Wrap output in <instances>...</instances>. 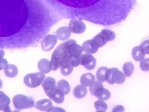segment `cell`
Returning <instances> with one entry per match:
<instances>
[{
	"mask_svg": "<svg viewBox=\"0 0 149 112\" xmlns=\"http://www.w3.org/2000/svg\"><path fill=\"white\" fill-rule=\"evenodd\" d=\"M95 81V76L91 73H86L83 74L80 79L81 85L86 86H90L93 82Z\"/></svg>",
	"mask_w": 149,
	"mask_h": 112,
	"instance_id": "obj_17",
	"label": "cell"
},
{
	"mask_svg": "<svg viewBox=\"0 0 149 112\" xmlns=\"http://www.w3.org/2000/svg\"><path fill=\"white\" fill-rule=\"evenodd\" d=\"M125 111V108L123 106L117 105L113 107L112 110V112H123Z\"/></svg>",
	"mask_w": 149,
	"mask_h": 112,
	"instance_id": "obj_32",
	"label": "cell"
},
{
	"mask_svg": "<svg viewBox=\"0 0 149 112\" xmlns=\"http://www.w3.org/2000/svg\"><path fill=\"white\" fill-rule=\"evenodd\" d=\"M123 70L126 76H130L134 70V65L131 62H125L123 65Z\"/></svg>",
	"mask_w": 149,
	"mask_h": 112,
	"instance_id": "obj_25",
	"label": "cell"
},
{
	"mask_svg": "<svg viewBox=\"0 0 149 112\" xmlns=\"http://www.w3.org/2000/svg\"><path fill=\"white\" fill-rule=\"evenodd\" d=\"M73 67L72 58L69 55L66 54L61 61L60 68L61 74L63 75H69L72 73Z\"/></svg>",
	"mask_w": 149,
	"mask_h": 112,
	"instance_id": "obj_7",
	"label": "cell"
},
{
	"mask_svg": "<svg viewBox=\"0 0 149 112\" xmlns=\"http://www.w3.org/2000/svg\"><path fill=\"white\" fill-rule=\"evenodd\" d=\"M2 80H1V79H0V89L1 88V87H2Z\"/></svg>",
	"mask_w": 149,
	"mask_h": 112,
	"instance_id": "obj_36",
	"label": "cell"
},
{
	"mask_svg": "<svg viewBox=\"0 0 149 112\" xmlns=\"http://www.w3.org/2000/svg\"><path fill=\"white\" fill-rule=\"evenodd\" d=\"M12 102L14 107L17 110L29 108L35 106L33 98L21 94L15 95L12 99Z\"/></svg>",
	"mask_w": 149,
	"mask_h": 112,
	"instance_id": "obj_3",
	"label": "cell"
},
{
	"mask_svg": "<svg viewBox=\"0 0 149 112\" xmlns=\"http://www.w3.org/2000/svg\"><path fill=\"white\" fill-rule=\"evenodd\" d=\"M63 48L65 53L73 60L74 67L77 66L79 63V57L83 52L82 47L77 44L74 40L70 39L63 42Z\"/></svg>",
	"mask_w": 149,
	"mask_h": 112,
	"instance_id": "obj_2",
	"label": "cell"
},
{
	"mask_svg": "<svg viewBox=\"0 0 149 112\" xmlns=\"http://www.w3.org/2000/svg\"><path fill=\"white\" fill-rule=\"evenodd\" d=\"M4 55H5V52H4V51L2 50H0V59L2 58H3V56H4Z\"/></svg>",
	"mask_w": 149,
	"mask_h": 112,
	"instance_id": "obj_35",
	"label": "cell"
},
{
	"mask_svg": "<svg viewBox=\"0 0 149 112\" xmlns=\"http://www.w3.org/2000/svg\"><path fill=\"white\" fill-rule=\"evenodd\" d=\"M56 87L64 95L68 94L70 92V88L69 83L65 79L59 80L56 84Z\"/></svg>",
	"mask_w": 149,
	"mask_h": 112,
	"instance_id": "obj_22",
	"label": "cell"
},
{
	"mask_svg": "<svg viewBox=\"0 0 149 112\" xmlns=\"http://www.w3.org/2000/svg\"><path fill=\"white\" fill-rule=\"evenodd\" d=\"M140 67L143 71H149V58H144L140 63Z\"/></svg>",
	"mask_w": 149,
	"mask_h": 112,
	"instance_id": "obj_30",
	"label": "cell"
},
{
	"mask_svg": "<svg viewBox=\"0 0 149 112\" xmlns=\"http://www.w3.org/2000/svg\"><path fill=\"white\" fill-rule=\"evenodd\" d=\"M73 95L77 99H81L84 97L87 94V89L85 86L83 85H77L73 89Z\"/></svg>",
	"mask_w": 149,
	"mask_h": 112,
	"instance_id": "obj_19",
	"label": "cell"
},
{
	"mask_svg": "<svg viewBox=\"0 0 149 112\" xmlns=\"http://www.w3.org/2000/svg\"><path fill=\"white\" fill-rule=\"evenodd\" d=\"M73 7L86 20L103 26H112L125 20L132 10L134 0H57Z\"/></svg>",
	"mask_w": 149,
	"mask_h": 112,
	"instance_id": "obj_1",
	"label": "cell"
},
{
	"mask_svg": "<svg viewBox=\"0 0 149 112\" xmlns=\"http://www.w3.org/2000/svg\"><path fill=\"white\" fill-rule=\"evenodd\" d=\"M45 79V74L40 71L27 74L24 77V83L29 88H34L41 84Z\"/></svg>",
	"mask_w": 149,
	"mask_h": 112,
	"instance_id": "obj_5",
	"label": "cell"
},
{
	"mask_svg": "<svg viewBox=\"0 0 149 112\" xmlns=\"http://www.w3.org/2000/svg\"><path fill=\"white\" fill-rule=\"evenodd\" d=\"M81 47L83 50L88 54H94L98 51L99 48L95 45L92 39L85 41Z\"/></svg>",
	"mask_w": 149,
	"mask_h": 112,
	"instance_id": "obj_12",
	"label": "cell"
},
{
	"mask_svg": "<svg viewBox=\"0 0 149 112\" xmlns=\"http://www.w3.org/2000/svg\"><path fill=\"white\" fill-rule=\"evenodd\" d=\"M69 29L70 31L74 33L80 34L86 30V25L83 22L77 19H72L69 23Z\"/></svg>",
	"mask_w": 149,
	"mask_h": 112,
	"instance_id": "obj_9",
	"label": "cell"
},
{
	"mask_svg": "<svg viewBox=\"0 0 149 112\" xmlns=\"http://www.w3.org/2000/svg\"><path fill=\"white\" fill-rule=\"evenodd\" d=\"M38 68L40 71L44 74L48 73L51 70L50 61L45 58H42L38 62Z\"/></svg>",
	"mask_w": 149,
	"mask_h": 112,
	"instance_id": "obj_18",
	"label": "cell"
},
{
	"mask_svg": "<svg viewBox=\"0 0 149 112\" xmlns=\"http://www.w3.org/2000/svg\"><path fill=\"white\" fill-rule=\"evenodd\" d=\"M46 94L56 103H61L64 100V94L55 86L52 89L45 92Z\"/></svg>",
	"mask_w": 149,
	"mask_h": 112,
	"instance_id": "obj_11",
	"label": "cell"
},
{
	"mask_svg": "<svg viewBox=\"0 0 149 112\" xmlns=\"http://www.w3.org/2000/svg\"><path fill=\"white\" fill-rule=\"evenodd\" d=\"M79 63L88 70L94 69L96 65V60L91 54H81L79 57Z\"/></svg>",
	"mask_w": 149,
	"mask_h": 112,
	"instance_id": "obj_8",
	"label": "cell"
},
{
	"mask_svg": "<svg viewBox=\"0 0 149 112\" xmlns=\"http://www.w3.org/2000/svg\"><path fill=\"white\" fill-rule=\"evenodd\" d=\"M126 79V75L120 71L118 68H111L108 69L106 75V81L110 85L116 83L117 84L123 83Z\"/></svg>",
	"mask_w": 149,
	"mask_h": 112,
	"instance_id": "obj_4",
	"label": "cell"
},
{
	"mask_svg": "<svg viewBox=\"0 0 149 112\" xmlns=\"http://www.w3.org/2000/svg\"><path fill=\"white\" fill-rule=\"evenodd\" d=\"M57 38V36L55 34H48L46 36L41 43L42 49L45 51L52 50L56 43Z\"/></svg>",
	"mask_w": 149,
	"mask_h": 112,
	"instance_id": "obj_10",
	"label": "cell"
},
{
	"mask_svg": "<svg viewBox=\"0 0 149 112\" xmlns=\"http://www.w3.org/2000/svg\"><path fill=\"white\" fill-rule=\"evenodd\" d=\"M10 103V99L6 95L4 92L0 91V110L5 112L10 111V107H9Z\"/></svg>",
	"mask_w": 149,
	"mask_h": 112,
	"instance_id": "obj_13",
	"label": "cell"
},
{
	"mask_svg": "<svg viewBox=\"0 0 149 112\" xmlns=\"http://www.w3.org/2000/svg\"><path fill=\"white\" fill-rule=\"evenodd\" d=\"M108 68L106 66L100 67L96 72V78L98 80L104 82L106 81V75Z\"/></svg>",
	"mask_w": 149,
	"mask_h": 112,
	"instance_id": "obj_24",
	"label": "cell"
},
{
	"mask_svg": "<svg viewBox=\"0 0 149 112\" xmlns=\"http://www.w3.org/2000/svg\"><path fill=\"white\" fill-rule=\"evenodd\" d=\"M132 55L133 59L136 61H141L145 57L144 50L140 46H136L132 49Z\"/></svg>",
	"mask_w": 149,
	"mask_h": 112,
	"instance_id": "obj_16",
	"label": "cell"
},
{
	"mask_svg": "<svg viewBox=\"0 0 149 112\" xmlns=\"http://www.w3.org/2000/svg\"><path fill=\"white\" fill-rule=\"evenodd\" d=\"M94 96H96L98 99L104 101L110 98L111 93L108 89L102 88L95 92Z\"/></svg>",
	"mask_w": 149,
	"mask_h": 112,
	"instance_id": "obj_21",
	"label": "cell"
},
{
	"mask_svg": "<svg viewBox=\"0 0 149 112\" xmlns=\"http://www.w3.org/2000/svg\"><path fill=\"white\" fill-rule=\"evenodd\" d=\"M65 111V110L61 108H58L57 107H52L48 111V112L49 111Z\"/></svg>",
	"mask_w": 149,
	"mask_h": 112,
	"instance_id": "obj_34",
	"label": "cell"
},
{
	"mask_svg": "<svg viewBox=\"0 0 149 112\" xmlns=\"http://www.w3.org/2000/svg\"><path fill=\"white\" fill-rule=\"evenodd\" d=\"M71 32L70 31L69 27L63 26L58 28L56 31V35L57 38L60 40H66L69 38L70 36Z\"/></svg>",
	"mask_w": 149,
	"mask_h": 112,
	"instance_id": "obj_14",
	"label": "cell"
},
{
	"mask_svg": "<svg viewBox=\"0 0 149 112\" xmlns=\"http://www.w3.org/2000/svg\"><path fill=\"white\" fill-rule=\"evenodd\" d=\"M92 40L98 48L102 47L107 43L104 37L102 36L101 32L97 34L94 37H93Z\"/></svg>",
	"mask_w": 149,
	"mask_h": 112,
	"instance_id": "obj_27",
	"label": "cell"
},
{
	"mask_svg": "<svg viewBox=\"0 0 149 112\" xmlns=\"http://www.w3.org/2000/svg\"><path fill=\"white\" fill-rule=\"evenodd\" d=\"M66 54L63 48V43H61L55 49L52 54L50 61L51 70L56 71L60 67L61 61Z\"/></svg>",
	"mask_w": 149,
	"mask_h": 112,
	"instance_id": "obj_6",
	"label": "cell"
},
{
	"mask_svg": "<svg viewBox=\"0 0 149 112\" xmlns=\"http://www.w3.org/2000/svg\"><path fill=\"white\" fill-rule=\"evenodd\" d=\"M42 86L44 92H46L56 86L55 80L52 77H47L42 82Z\"/></svg>",
	"mask_w": 149,
	"mask_h": 112,
	"instance_id": "obj_23",
	"label": "cell"
},
{
	"mask_svg": "<svg viewBox=\"0 0 149 112\" xmlns=\"http://www.w3.org/2000/svg\"><path fill=\"white\" fill-rule=\"evenodd\" d=\"M17 68L14 64H7L4 68V73L8 77H15L17 75Z\"/></svg>",
	"mask_w": 149,
	"mask_h": 112,
	"instance_id": "obj_20",
	"label": "cell"
},
{
	"mask_svg": "<svg viewBox=\"0 0 149 112\" xmlns=\"http://www.w3.org/2000/svg\"><path fill=\"white\" fill-rule=\"evenodd\" d=\"M8 64V61L6 59L2 58L0 59V70L3 69Z\"/></svg>",
	"mask_w": 149,
	"mask_h": 112,
	"instance_id": "obj_33",
	"label": "cell"
},
{
	"mask_svg": "<svg viewBox=\"0 0 149 112\" xmlns=\"http://www.w3.org/2000/svg\"><path fill=\"white\" fill-rule=\"evenodd\" d=\"M140 46L143 49L145 54H149V39L143 41L141 43Z\"/></svg>",
	"mask_w": 149,
	"mask_h": 112,
	"instance_id": "obj_31",
	"label": "cell"
},
{
	"mask_svg": "<svg viewBox=\"0 0 149 112\" xmlns=\"http://www.w3.org/2000/svg\"><path fill=\"white\" fill-rule=\"evenodd\" d=\"M102 88H104L102 83H101V82L97 80V81H94V82L92 83V84L90 86L89 89L91 94L94 96L95 92Z\"/></svg>",
	"mask_w": 149,
	"mask_h": 112,
	"instance_id": "obj_29",
	"label": "cell"
},
{
	"mask_svg": "<svg viewBox=\"0 0 149 112\" xmlns=\"http://www.w3.org/2000/svg\"><path fill=\"white\" fill-rule=\"evenodd\" d=\"M52 106V102L49 99H44L37 102L35 104V107L41 111H48Z\"/></svg>",
	"mask_w": 149,
	"mask_h": 112,
	"instance_id": "obj_15",
	"label": "cell"
},
{
	"mask_svg": "<svg viewBox=\"0 0 149 112\" xmlns=\"http://www.w3.org/2000/svg\"><path fill=\"white\" fill-rule=\"evenodd\" d=\"M101 33L102 34V36L104 37V38H105V40L107 41V42L109 41H112L115 38V33L109 29H103L101 32Z\"/></svg>",
	"mask_w": 149,
	"mask_h": 112,
	"instance_id": "obj_26",
	"label": "cell"
},
{
	"mask_svg": "<svg viewBox=\"0 0 149 112\" xmlns=\"http://www.w3.org/2000/svg\"><path fill=\"white\" fill-rule=\"evenodd\" d=\"M94 107L97 111H105L107 109L108 106L103 100H98L94 102Z\"/></svg>",
	"mask_w": 149,
	"mask_h": 112,
	"instance_id": "obj_28",
	"label": "cell"
}]
</instances>
